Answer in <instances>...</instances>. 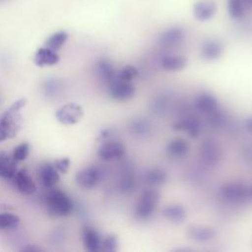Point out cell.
Masks as SVG:
<instances>
[{"instance_id": "obj_1", "label": "cell", "mask_w": 252, "mask_h": 252, "mask_svg": "<svg viewBox=\"0 0 252 252\" xmlns=\"http://www.w3.org/2000/svg\"><path fill=\"white\" fill-rule=\"evenodd\" d=\"M26 104L25 98L16 100L0 115V142L14 138L22 125L21 109Z\"/></svg>"}, {"instance_id": "obj_2", "label": "cell", "mask_w": 252, "mask_h": 252, "mask_svg": "<svg viewBox=\"0 0 252 252\" xmlns=\"http://www.w3.org/2000/svg\"><path fill=\"white\" fill-rule=\"evenodd\" d=\"M46 207L50 216L66 217L72 213L74 205L64 191L52 187L46 196Z\"/></svg>"}, {"instance_id": "obj_3", "label": "cell", "mask_w": 252, "mask_h": 252, "mask_svg": "<svg viewBox=\"0 0 252 252\" xmlns=\"http://www.w3.org/2000/svg\"><path fill=\"white\" fill-rule=\"evenodd\" d=\"M220 198L230 204H240L248 201L247 185L240 182L227 183L221 186L220 190Z\"/></svg>"}, {"instance_id": "obj_4", "label": "cell", "mask_w": 252, "mask_h": 252, "mask_svg": "<svg viewBox=\"0 0 252 252\" xmlns=\"http://www.w3.org/2000/svg\"><path fill=\"white\" fill-rule=\"evenodd\" d=\"M159 193L156 189H148L143 192L135 209V215L139 219H148L156 210L159 201Z\"/></svg>"}, {"instance_id": "obj_5", "label": "cell", "mask_w": 252, "mask_h": 252, "mask_svg": "<svg viewBox=\"0 0 252 252\" xmlns=\"http://www.w3.org/2000/svg\"><path fill=\"white\" fill-rule=\"evenodd\" d=\"M200 158L208 166L217 165L221 158V148L219 143L211 138L206 139L200 148Z\"/></svg>"}, {"instance_id": "obj_6", "label": "cell", "mask_w": 252, "mask_h": 252, "mask_svg": "<svg viewBox=\"0 0 252 252\" xmlns=\"http://www.w3.org/2000/svg\"><path fill=\"white\" fill-rule=\"evenodd\" d=\"M83 114L84 111L81 105L75 102H68L57 109L55 117L61 124L73 125L82 118Z\"/></svg>"}, {"instance_id": "obj_7", "label": "cell", "mask_w": 252, "mask_h": 252, "mask_svg": "<svg viewBox=\"0 0 252 252\" xmlns=\"http://www.w3.org/2000/svg\"><path fill=\"white\" fill-rule=\"evenodd\" d=\"M109 94L116 100H128L136 94V88L131 82L115 80L109 84Z\"/></svg>"}, {"instance_id": "obj_8", "label": "cell", "mask_w": 252, "mask_h": 252, "mask_svg": "<svg viewBox=\"0 0 252 252\" xmlns=\"http://www.w3.org/2000/svg\"><path fill=\"white\" fill-rule=\"evenodd\" d=\"M101 179V172L98 168L90 166L80 170L76 174L77 184L84 189H92L95 187Z\"/></svg>"}, {"instance_id": "obj_9", "label": "cell", "mask_w": 252, "mask_h": 252, "mask_svg": "<svg viewBox=\"0 0 252 252\" xmlns=\"http://www.w3.org/2000/svg\"><path fill=\"white\" fill-rule=\"evenodd\" d=\"M126 154V147L121 142H108L103 144L97 151V156L102 160L121 158Z\"/></svg>"}, {"instance_id": "obj_10", "label": "cell", "mask_w": 252, "mask_h": 252, "mask_svg": "<svg viewBox=\"0 0 252 252\" xmlns=\"http://www.w3.org/2000/svg\"><path fill=\"white\" fill-rule=\"evenodd\" d=\"M217 4L213 0H199L193 5V15L196 20L206 22L217 13Z\"/></svg>"}, {"instance_id": "obj_11", "label": "cell", "mask_w": 252, "mask_h": 252, "mask_svg": "<svg viewBox=\"0 0 252 252\" xmlns=\"http://www.w3.org/2000/svg\"><path fill=\"white\" fill-rule=\"evenodd\" d=\"M13 179L15 181V185L18 191L23 195H32L35 192V183L33 182L32 176L29 174L27 169L24 168L18 170Z\"/></svg>"}, {"instance_id": "obj_12", "label": "cell", "mask_w": 252, "mask_h": 252, "mask_svg": "<svg viewBox=\"0 0 252 252\" xmlns=\"http://www.w3.org/2000/svg\"><path fill=\"white\" fill-rule=\"evenodd\" d=\"M187 235L196 242H208L216 237L217 231L214 227L209 225L194 224L188 227Z\"/></svg>"}, {"instance_id": "obj_13", "label": "cell", "mask_w": 252, "mask_h": 252, "mask_svg": "<svg viewBox=\"0 0 252 252\" xmlns=\"http://www.w3.org/2000/svg\"><path fill=\"white\" fill-rule=\"evenodd\" d=\"M185 37L184 30L180 27H170L164 30L158 37L159 43L164 47H172L180 42Z\"/></svg>"}, {"instance_id": "obj_14", "label": "cell", "mask_w": 252, "mask_h": 252, "mask_svg": "<svg viewBox=\"0 0 252 252\" xmlns=\"http://www.w3.org/2000/svg\"><path fill=\"white\" fill-rule=\"evenodd\" d=\"M200 54L205 60H217L223 54V45L218 39H207L201 45Z\"/></svg>"}, {"instance_id": "obj_15", "label": "cell", "mask_w": 252, "mask_h": 252, "mask_svg": "<svg viewBox=\"0 0 252 252\" xmlns=\"http://www.w3.org/2000/svg\"><path fill=\"white\" fill-rule=\"evenodd\" d=\"M38 175L42 185L45 188H52L59 181L60 176L58 170L53 163L45 162L39 166Z\"/></svg>"}, {"instance_id": "obj_16", "label": "cell", "mask_w": 252, "mask_h": 252, "mask_svg": "<svg viewBox=\"0 0 252 252\" xmlns=\"http://www.w3.org/2000/svg\"><path fill=\"white\" fill-rule=\"evenodd\" d=\"M171 128L175 131H184L190 137L197 138L201 132V124L195 117H187L172 123Z\"/></svg>"}, {"instance_id": "obj_17", "label": "cell", "mask_w": 252, "mask_h": 252, "mask_svg": "<svg viewBox=\"0 0 252 252\" xmlns=\"http://www.w3.org/2000/svg\"><path fill=\"white\" fill-rule=\"evenodd\" d=\"M59 56L55 50H52L48 47H40L36 50L33 58V62L38 67L52 66L58 63Z\"/></svg>"}, {"instance_id": "obj_18", "label": "cell", "mask_w": 252, "mask_h": 252, "mask_svg": "<svg viewBox=\"0 0 252 252\" xmlns=\"http://www.w3.org/2000/svg\"><path fill=\"white\" fill-rule=\"evenodd\" d=\"M82 237H83V243H84L85 249L87 251L96 252L100 250L101 238L95 229L90 226L84 227Z\"/></svg>"}, {"instance_id": "obj_19", "label": "cell", "mask_w": 252, "mask_h": 252, "mask_svg": "<svg viewBox=\"0 0 252 252\" xmlns=\"http://www.w3.org/2000/svg\"><path fill=\"white\" fill-rule=\"evenodd\" d=\"M195 107L203 113L210 114L219 108V101L213 94L202 93L195 99Z\"/></svg>"}, {"instance_id": "obj_20", "label": "cell", "mask_w": 252, "mask_h": 252, "mask_svg": "<svg viewBox=\"0 0 252 252\" xmlns=\"http://www.w3.org/2000/svg\"><path fill=\"white\" fill-rule=\"evenodd\" d=\"M166 153L172 158H183L190 151L189 143L183 138H175L167 143Z\"/></svg>"}, {"instance_id": "obj_21", "label": "cell", "mask_w": 252, "mask_h": 252, "mask_svg": "<svg viewBox=\"0 0 252 252\" xmlns=\"http://www.w3.org/2000/svg\"><path fill=\"white\" fill-rule=\"evenodd\" d=\"M17 171V161L13 157L5 152H0V176L6 179H13Z\"/></svg>"}, {"instance_id": "obj_22", "label": "cell", "mask_w": 252, "mask_h": 252, "mask_svg": "<svg viewBox=\"0 0 252 252\" xmlns=\"http://www.w3.org/2000/svg\"><path fill=\"white\" fill-rule=\"evenodd\" d=\"M161 214L165 219L174 223L182 222L187 216L185 208L179 204H173L164 207L161 211Z\"/></svg>"}, {"instance_id": "obj_23", "label": "cell", "mask_w": 252, "mask_h": 252, "mask_svg": "<svg viewBox=\"0 0 252 252\" xmlns=\"http://www.w3.org/2000/svg\"><path fill=\"white\" fill-rule=\"evenodd\" d=\"M97 72L99 76L108 82L109 84L117 80V72L115 71L113 65L106 59H101L96 64Z\"/></svg>"}, {"instance_id": "obj_24", "label": "cell", "mask_w": 252, "mask_h": 252, "mask_svg": "<svg viewBox=\"0 0 252 252\" xmlns=\"http://www.w3.org/2000/svg\"><path fill=\"white\" fill-rule=\"evenodd\" d=\"M166 172L160 168H152L145 172V181L153 186H160L166 181Z\"/></svg>"}, {"instance_id": "obj_25", "label": "cell", "mask_w": 252, "mask_h": 252, "mask_svg": "<svg viewBox=\"0 0 252 252\" xmlns=\"http://www.w3.org/2000/svg\"><path fill=\"white\" fill-rule=\"evenodd\" d=\"M186 65L187 60L182 56H165L161 60V67L166 71H179Z\"/></svg>"}, {"instance_id": "obj_26", "label": "cell", "mask_w": 252, "mask_h": 252, "mask_svg": "<svg viewBox=\"0 0 252 252\" xmlns=\"http://www.w3.org/2000/svg\"><path fill=\"white\" fill-rule=\"evenodd\" d=\"M68 36H69V34L66 32H64V31L57 32L51 34L46 39L45 46L56 51V50L60 49L64 45V43L68 39Z\"/></svg>"}, {"instance_id": "obj_27", "label": "cell", "mask_w": 252, "mask_h": 252, "mask_svg": "<svg viewBox=\"0 0 252 252\" xmlns=\"http://www.w3.org/2000/svg\"><path fill=\"white\" fill-rule=\"evenodd\" d=\"M227 12L230 18L235 20L241 19L245 13L243 0H227Z\"/></svg>"}, {"instance_id": "obj_28", "label": "cell", "mask_w": 252, "mask_h": 252, "mask_svg": "<svg viewBox=\"0 0 252 252\" xmlns=\"http://www.w3.org/2000/svg\"><path fill=\"white\" fill-rule=\"evenodd\" d=\"M151 125L143 119H135L129 124V130L136 136H145L150 132Z\"/></svg>"}, {"instance_id": "obj_29", "label": "cell", "mask_w": 252, "mask_h": 252, "mask_svg": "<svg viewBox=\"0 0 252 252\" xmlns=\"http://www.w3.org/2000/svg\"><path fill=\"white\" fill-rule=\"evenodd\" d=\"M138 69L132 65H127L117 72V80L124 82H131L138 76Z\"/></svg>"}, {"instance_id": "obj_30", "label": "cell", "mask_w": 252, "mask_h": 252, "mask_svg": "<svg viewBox=\"0 0 252 252\" xmlns=\"http://www.w3.org/2000/svg\"><path fill=\"white\" fill-rule=\"evenodd\" d=\"M20 222V218L11 213L0 214V229H6L16 226Z\"/></svg>"}, {"instance_id": "obj_31", "label": "cell", "mask_w": 252, "mask_h": 252, "mask_svg": "<svg viewBox=\"0 0 252 252\" xmlns=\"http://www.w3.org/2000/svg\"><path fill=\"white\" fill-rule=\"evenodd\" d=\"M118 247V239L114 234H109L101 240L100 250L104 252H115Z\"/></svg>"}, {"instance_id": "obj_32", "label": "cell", "mask_w": 252, "mask_h": 252, "mask_svg": "<svg viewBox=\"0 0 252 252\" xmlns=\"http://www.w3.org/2000/svg\"><path fill=\"white\" fill-rule=\"evenodd\" d=\"M29 155H30V145L28 143H22L14 149L12 157L17 162H19V161L25 160Z\"/></svg>"}, {"instance_id": "obj_33", "label": "cell", "mask_w": 252, "mask_h": 252, "mask_svg": "<svg viewBox=\"0 0 252 252\" xmlns=\"http://www.w3.org/2000/svg\"><path fill=\"white\" fill-rule=\"evenodd\" d=\"M135 187V179L132 174H126L120 181V189L123 192H130Z\"/></svg>"}, {"instance_id": "obj_34", "label": "cell", "mask_w": 252, "mask_h": 252, "mask_svg": "<svg viewBox=\"0 0 252 252\" xmlns=\"http://www.w3.org/2000/svg\"><path fill=\"white\" fill-rule=\"evenodd\" d=\"M70 158H58L54 161V166L56 167V169L58 170V172L61 173H66L70 167Z\"/></svg>"}, {"instance_id": "obj_35", "label": "cell", "mask_w": 252, "mask_h": 252, "mask_svg": "<svg viewBox=\"0 0 252 252\" xmlns=\"http://www.w3.org/2000/svg\"><path fill=\"white\" fill-rule=\"evenodd\" d=\"M245 128H246L247 132L252 135V117H249V118L246 119V121H245Z\"/></svg>"}, {"instance_id": "obj_36", "label": "cell", "mask_w": 252, "mask_h": 252, "mask_svg": "<svg viewBox=\"0 0 252 252\" xmlns=\"http://www.w3.org/2000/svg\"><path fill=\"white\" fill-rule=\"evenodd\" d=\"M247 189H248V201H252V183L247 185Z\"/></svg>"}, {"instance_id": "obj_37", "label": "cell", "mask_w": 252, "mask_h": 252, "mask_svg": "<svg viewBox=\"0 0 252 252\" xmlns=\"http://www.w3.org/2000/svg\"><path fill=\"white\" fill-rule=\"evenodd\" d=\"M24 251H38V248H34V247H28V248H24Z\"/></svg>"}]
</instances>
